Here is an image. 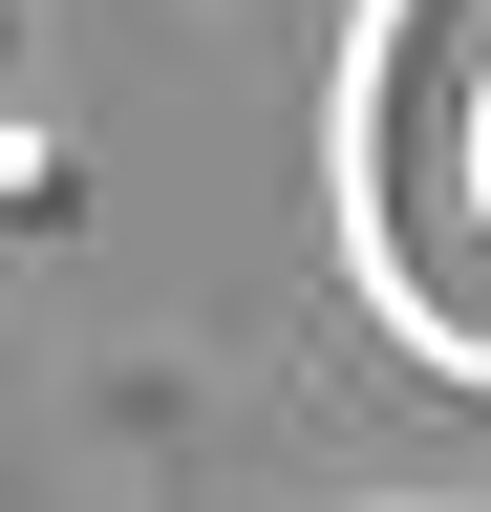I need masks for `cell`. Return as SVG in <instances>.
<instances>
[{"label":"cell","instance_id":"1","mask_svg":"<svg viewBox=\"0 0 491 512\" xmlns=\"http://www.w3.org/2000/svg\"><path fill=\"white\" fill-rule=\"evenodd\" d=\"M470 192H491V43H470Z\"/></svg>","mask_w":491,"mask_h":512},{"label":"cell","instance_id":"2","mask_svg":"<svg viewBox=\"0 0 491 512\" xmlns=\"http://www.w3.org/2000/svg\"><path fill=\"white\" fill-rule=\"evenodd\" d=\"M363 512H470V491H363Z\"/></svg>","mask_w":491,"mask_h":512}]
</instances>
